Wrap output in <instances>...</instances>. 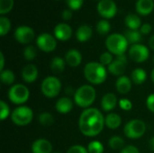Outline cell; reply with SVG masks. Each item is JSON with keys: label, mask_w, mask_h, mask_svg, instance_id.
<instances>
[{"label": "cell", "mask_w": 154, "mask_h": 153, "mask_svg": "<svg viewBox=\"0 0 154 153\" xmlns=\"http://www.w3.org/2000/svg\"><path fill=\"white\" fill-rule=\"evenodd\" d=\"M149 147H150V149H151L152 151H154V136L149 141Z\"/></svg>", "instance_id": "47"}, {"label": "cell", "mask_w": 154, "mask_h": 153, "mask_svg": "<svg viewBox=\"0 0 154 153\" xmlns=\"http://www.w3.org/2000/svg\"><path fill=\"white\" fill-rule=\"evenodd\" d=\"M114 60V58H113V54L109 51H106V52H103L100 57H99V62L104 65V66H109Z\"/></svg>", "instance_id": "36"}, {"label": "cell", "mask_w": 154, "mask_h": 153, "mask_svg": "<svg viewBox=\"0 0 154 153\" xmlns=\"http://www.w3.org/2000/svg\"><path fill=\"white\" fill-rule=\"evenodd\" d=\"M108 145L111 149L116 151V150H121L125 148V141L121 136L118 135H114L112 136L109 141H108Z\"/></svg>", "instance_id": "28"}, {"label": "cell", "mask_w": 154, "mask_h": 153, "mask_svg": "<svg viewBox=\"0 0 154 153\" xmlns=\"http://www.w3.org/2000/svg\"><path fill=\"white\" fill-rule=\"evenodd\" d=\"M125 36L128 42L131 43L132 45L138 44L142 40V33L138 30H128L125 32Z\"/></svg>", "instance_id": "27"}, {"label": "cell", "mask_w": 154, "mask_h": 153, "mask_svg": "<svg viewBox=\"0 0 154 153\" xmlns=\"http://www.w3.org/2000/svg\"><path fill=\"white\" fill-rule=\"evenodd\" d=\"M84 77L91 84L100 85L107 78V70L100 62L91 61L86 64L84 68Z\"/></svg>", "instance_id": "2"}, {"label": "cell", "mask_w": 154, "mask_h": 153, "mask_svg": "<svg viewBox=\"0 0 154 153\" xmlns=\"http://www.w3.org/2000/svg\"><path fill=\"white\" fill-rule=\"evenodd\" d=\"M65 61L69 66L72 68H77L80 65L82 61V55L78 50L70 49L65 54Z\"/></svg>", "instance_id": "16"}, {"label": "cell", "mask_w": 154, "mask_h": 153, "mask_svg": "<svg viewBox=\"0 0 154 153\" xmlns=\"http://www.w3.org/2000/svg\"><path fill=\"white\" fill-rule=\"evenodd\" d=\"M14 7V0H0V14H8Z\"/></svg>", "instance_id": "34"}, {"label": "cell", "mask_w": 154, "mask_h": 153, "mask_svg": "<svg viewBox=\"0 0 154 153\" xmlns=\"http://www.w3.org/2000/svg\"><path fill=\"white\" fill-rule=\"evenodd\" d=\"M0 109H1L0 110V119H1V121H4L9 116V114H10L9 106L4 100L0 101Z\"/></svg>", "instance_id": "37"}, {"label": "cell", "mask_w": 154, "mask_h": 153, "mask_svg": "<svg viewBox=\"0 0 154 153\" xmlns=\"http://www.w3.org/2000/svg\"><path fill=\"white\" fill-rule=\"evenodd\" d=\"M38 120H39V123L43 126H51L54 124L53 115L48 112H44V113L40 114Z\"/></svg>", "instance_id": "30"}, {"label": "cell", "mask_w": 154, "mask_h": 153, "mask_svg": "<svg viewBox=\"0 0 154 153\" xmlns=\"http://www.w3.org/2000/svg\"><path fill=\"white\" fill-rule=\"evenodd\" d=\"M0 78L2 83L5 85H12L14 82L15 76L14 72L10 69H4L0 73Z\"/></svg>", "instance_id": "29"}, {"label": "cell", "mask_w": 154, "mask_h": 153, "mask_svg": "<svg viewBox=\"0 0 154 153\" xmlns=\"http://www.w3.org/2000/svg\"><path fill=\"white\" fill-rule=\"evenodd\" d=\"M61 89V82L55 76H49L41 84V91L48 98L56 97Z\"/></svg>", "instance_id": "5"}, {"label": "cell", "mask_w": 154, "mask_h": 153, "mask_svg": "<svg viewBox=\"0 0 154 153\" xmlns=\"http://www.w3.org/2000/svg\"><path fill=\"white\" fill-rule=\"evenodd\" d=\"M152 27L150 23H143L142 24L141 28H140V32L142 34H149L152 31Z\"/></svg>", "instance_id": "43"}, {"label": "cell", "mask_w": 154, "mask_h": 153, "mask_svg": "<svg viewBox=\"0 0 154 153\" xmlns=\"http://www.w3.org/2000/svg\"><path fill=\"white\" fill-rule=\"evenodd\" d=\"M72 15H73L72 10H70V9H64V10L62 11V14H61V17H62V19L65 20V21L70 20L71 17H72Z\"/></svg>", "instance_id": "44"}, {"label": "cell", "mask_w": 154, "mask_h": 153, "mask_svg": "<svg viewBox=\"0 0 154 153\" xmlns=\"http://www.w3.org/2000/svg\"><path fill=\"white\" fill-rule=\"evenodd\" d=\"M37 56L36 49L32 45H28L23 50V57L27 60H32Z\"/></svg>", "instance_id": "35"}, {"label": "cell", "mask_w": 154, "mask_h": 153, "mask_svg": "<svg viewBox=\"0 0 154 153\" xmlns=\"http://www.w3.org/2000/svg\"><path fill=\"white\" fill-rule=\"evenodd\" d=\"M52 144L46 139L41 138L35 140L32 144V153H51Z\"/></svg>", "instance_id": "15"}, {"label": "cell", "mask_w": 154, "mask_h": 153, "mask_svg": "<svg viewBox=\"0 0 154 153\" xmlns=\"http://www.w3.org/2000/svg\"><path fill=\"white\" fill-rule=\"evenodd\" d=\"M127 59L125 54L116 56V59L108 66V72L113 76H123L126 69Z\"/></svg>", "instance_id": "13"}, {"label": "cell", "mask_w": 154, "mask_h": 153, "mask_svg": "<svg viewBox=\"0 0 154 153\" xmlns=\"http://www.w3.org/2000/svg\"><path fill=\"white\" fill-rule=\"evenodd\" d=\"M67 153H88V149H86L84 146L76 144V145L71 146L68 150Z\"/></svg>", "instance_id": "40"}, {"label": "cell", "mask_w": 154, "mask_h": 153, "mask_svg": "<svg viewBox=\"0 0 154 153\" xmlns=\"http://www.w3.org/2000/svg\"><path fill=\"white\" fill-rule=\"evenodd\" d=\"M33 118V112L29 106H21L11 113V120L17 126L28 125Z\"/></svg>", "instance_id": "6"}, {"label": "cell", "mask_w": 154, "mask_h": 153, "mask_svg": "<svg viewBox=\"0 0 154 153\" xmlns=\"http://www.w3.org/2000/svg\"><path fill=\"white\" fill-rule=\"evenodd\" d=\"M147 78V73L146 71L142 68H137L133 70L131 74V80L136 85H141L146 81Z\"/></svg>", "instance_id": "25"}, {"label": "cell", "mask_w": 154, "mask_h": 153, "mask_svg": "<svg viewBox=\"0 0 154 153\" xmlns=\"http://www.w3.org/2000/svg\"><path fill=\"white\" fill-rule=\"evenodd\" d=\"M88 153H103L104 145L98 141H92L88 145Z\"/></svg>", "instance_id": "33"}, {"label": "cell", "mask_w": 154, "mask_h": 153, "mask_svg": "<svg viewBox=\"0 0 154 153\" xmlns=\"http://www.w3.org/2000/svg\"><path fill=\"white\" fill-rule=\"evenodd\" d=\"M120 153H140L139 149L136 148L134 145H128V146H125L124 149H122Z\"/></svg>", "instance_id": "42"}, {"label": "cell", "mask_w": 154, "mask_h": 153, "mask_svg": "<svg viewBox=\"0 0 154 153\" xmlns=\"http://www.w3.org/2000/svg\"><path fill=\"white\" fill-rule=\"evenodd\" d=\"M119 106L124 111H130L133 108L132 101L127 98H122L119 100Z\"/></svg>", "instance_id": "39"}, {"label": "cell", "mask_w": 154, "mask_h": 153, "mask_svg": "<svg viewBox=\"0 0 154 153\" xmlns=\"http://www.w3.org/2000/svg\"><path fill=\"white\" fill-rule=\"evenodd\" d=\"M151 78H152V82L154 83V69H152V74H151Z\"/></svg>", "instance_id": "48"}, {"label": "cell", "mask_w": 154, "mask_h": 153, "mask_svg": "<svg viewBox=\"0 0 154 153\" xmlns=\"http://www.w3.org/2000/svg\"><path fill=\"white\" fill-rule=\"evenodd\" d=\"M154 8L153 0H137L135 4V9L138 14L142 15L150 14Z\"/></svg>", "instance_id": "19"}, {"label": "cell", "mask_w": 154, "mask_h": 153, "mask_svg": "<svg viewBox=\"0 0 154 153\" xmlns=\"http://www.w3.org/2000/svg\"><path fill=\"white\" fill-rule=\"evenodd\" d=\"M54 153H60V152H54Z\"/></svg>", "instance_id": "49"}, {"label": "cell", "mask_w": 154, "mask_h": 153, "mask_svg": "<svg viewBox=\"0 0 154 153\" xmlns=\"http://www.w3.org/2000/svg\"><path fill=\"white\" fill-rule=\"evenodd\" d=\"M92 33H93V31L89 25L82 24L78 28L76 32V38L79 41L85 42V41H88L92 37Z\"/></svg>", "instance_id": "22"}, {"label": "cell", "mask_w": 154, "mask_h": 153, "mask_svg": "<svg viewBox=\"0 0 154 153\" xmlns=\"http://www.w3.org/2000/svg\"><path fill=\"white\" fill-rule=\"evenodd\" d=\"M30 97V91L23 84H15L12 86L8 91L9 100L15 105H22L27 102Z\"/></svg>", "instance_id": "8"}, {"label": "cell", "mask_w": 154, "mask_h": 153, "mask_svg": "<svg viewBox=\"0 0 154 153\" xmlns=\"http://www.w3.org/2000/svg\"><path fill=\"white\" fill-rule=\"evenodd\" d=\"M146 132V124L140 119H134L129 121L124 128L125 135L132 140L141 138Z\"/></svg>", "instance_id": "7"}, {"label": "cell", "mask_w": 154, "mask_h": 153, "mask_svg": "<svg viewBox=\"0 0 154 153\" xmlns=\"http://www.w3.org/2000/svg\"><path fill=\"white\" fill-rule=\"evenodd\" d=\"M66 3L70 10H79L81 8L84 0H66Z\"/></svg>", "instance_id": "38"}, {"label": "cell", "mask_w": 154, "mask_h": 153, "mask_svg": "<svg viewBox=\"0 0 154 153\" xmlns=\"http://www.w3.org/2000/svg\"><path fill=\"white\" fill-rule=\"evenodd\" d=\"M153 61H154V57H153Z\"/></svg>", "instance_id": "50"}, {"label": "cell", "mask_w": 154, "mask_h": 153, "mask_svg": "<svg viewBox=\"0 0 154 153\" xmlns=\"http://www.w3.org/2000/svg\"><path fill=\"white\" fill-rule=\"evenodd\" d=\"M146 106L151 112L154 113V94H151L147 97V99H146Z\"/></svg>", "instance_id": "41"}, {"label": "cell", "mask_w": 154, "mask_h": 153, "mask_svg": "<svg viewBox=\"0 0 154 153\" xmlns=\"http://www.w3.org/2000/svg\"><path fill=\"white\" fill-rule=\"evenodd\" d=\"M36 44L37 47L44 51V52H51L53 51L56 49L57 46V41L54 36L48 32L41 33L37 39H36Z\"/></svg>", "instance_id": "10"}, {"label": "cell", "mask_w": 154, "mask_h": 153, "mask_svg": "<svg viewBox=\"0 0 154 153\" xmlns=\"http://www.w3.org/2000/svg\"><path fill=\"white\" fill-rule=\"evenodd\" d=\"M99 1H100V0H99Z\"/></svg>", "instance_id": "51"}, {"label": "cell", "mask_w": 154, "mask_h": 153, "mask_svg": "<svg viewBox=\"0 0 154 153\" xmlns=\"http://www.w3.org/2000/svg\"><path fill=\"white\" fill-rule=\"evenodd\" d=\"M116 90L120 94H127L132 89V80L127 76H121L116 82Z\"/></svg>", "instance_id": "21"}, {"label": "cell", "mask_w": 154, "mask_h": 153, "mask_svg": "<svg viewBox=\"0 0 154 153\" xmlns=\"http://www.w3.org/2000/svg\"><path fill=\"white\" fill-rule=\"evenodd\" d=\"M10 29H11L10 20L5 16L1 15L0 16V35L5 36L10 31Z\"/></svg>", "instance_id": "32"}, {"label": "cell", "mask_w": 154, "mask_h": 153, "mask_svg": "<svg viewBox=\"0 0 154 153\" xmlns=\"http://www.w3.org/2000/svg\"><path fill=\"white\" fill-rule=\"evenodd\" d=\"M97 9L98 14L106 19L113 18L117 13L116 4L113 0H100Z\"/></svg>", "instance_id": "11"}, {"label": "cell", "mask_w": 154, "mask_h": 153, "mask_svg": "<svg viewBox=\"0 0 154 153\" xmlns=\"http://www.w3.org/2000/svg\"><path fill=\"white\" fill-rule=\"evenodd\" d=\"M111 30L110 23L107 20H100L97 24V32L101 35L107 34Z\"/></svg>", "instance_id": "31"}, {"label": "cell", "mask_w": 154, "mask_h": 153, "mask_svg": "<svg viewBox=\"0 0 154 153\" xmlns=\"http://www.w3.org/2000/svg\"><path fill=\"white\" fill-rule=\"evenodd\" d=\"M128 54L133 61L137 63H142L148 60L150 56V51L146 46L138 43V44H134L130 47Z\"/></svg>", "instance_id": "9"}, {"label": "cell", "mask_w": 154, "mask_h": 153, "mask_svg": "<svg viewBox=\"0 0 154 153\" xmlns=\"http://www.w3.org/2000/svg\"><path fill=\"white\" fill-rule=\"evenodd\" d=\"M65 64L66 61L60 57H55L52 59L51 62V69L55 74L62 73L65 69Z\"/></svg>", "instance_id": "26"}, {"label": "cell", "mask_w": 154, "mask_h": 153, "mask_svg": "<svg viewBox=\"0 0 154 153\" xmlns=\"http://www.w3.org/2000/svg\"><path fill=\"white\" fill-rule=\"evenodd\" d=\"M125 23L129 28V30H138L142 26L141 19L138 15L134 14H127L125 18Z\"/></svg>", "instance_id": "24"}, {"label": "cell", "mask_w": 154, "mask_h": 153, "mask_svg": "<svg viewBox=\"0 0 154 153\" xmlns=\"http://www.w3.org/2000/svg\"><path fill=\"white\" fill-rule=\"evenodd\" d=\"M105 126V118L101 112L97 108L85 109L79 120V128L81 133L88 137L98 135Z\"/></svg>", "instance_id": "1"}, {"label": "cell", "mask_w": 154, "mask_h": 153, "mask_svg": "<svg viewBox=\"0 0 154 153\" xmlns=\"http://www.w3.org/2000/svg\"><path fill=\"white\" fill-rule=\"evenodd\" d=\"M73 108V103L72 100L67 96L60 97L55 104V109L60 114H68L69 113Z\"/></svg>", "instance_id": "20"}, {"label": "cell", "mask_w": 154, "mask_h": 153, "mask_svg": "<svg viewBox=\"0 0 154 153\" xmlns=\"http://www.w3.org/2000/svg\"><path fill=\"white\" fill-rule=\"evenodd\" d=\"M128 41L125 36L121 33H112L106 40V47L109 52L114 55L120 56L125 54L128 48Z\"/></svg>", "instance_id": "4"}, {"label": "cell", "mask_w": 154, "mask_h": 153, "mask_svg": "<svg viewBox=\"0 0 154 153\" xmlns=\"http://www.w3.org/2000/svg\"><path fill=\"white\" fill-rule=\"evenodd\" d=\"M22 78L26 83H32L38 78V69L33 64L26 65L22 70Z\"/></svg>", "instance_id": "17"}, {"label": "cell", "mask_w": 154, "mask_h": 153, "mask_svg": "<svg viewBox=\"0 0 154 153\" xmlns=\"http://www.w3.org/2000/svg\"><path fill=\"white\" fill-rule=\"evenodd\" d=\"M101 107L106 112H110L117 105V97L114 93H107L104 95V96L101 99Z\"/></svg>", "instance_id": "18"}, {"label": "cell", "mask_w": 154, "mask_h": 153, "mask_svg": "<svg viewBox=\"0 0 154 153\" xmlns=\"http://www.w3.org/2000/svg\"><path fill=\"white\" fill-rule=\"evenodd\" d=\"M0 60H1V63H0V70H4V67H5V57H4V54L3 52H0Z\"/></svg>", "instance_id": "45"}, {"label": "cell", "mask_w": 154, "mask_h": 153, "mask_svg": "<svg viewBox=\"0 0 154 153\" xmlns=\"http://www.w3.org/2000/svg\"><path fill=\"white\" fill-rule=\"evenodd\" d=\"M149 46L152 50H154V35H152L149 40Z\"/></svg>", "instance_id": "46"}, {"label": "cell", "mask_w": 154, "mask_h": 153, "mask_svg": "<svg viewBox=\"0 0 154 153\" xmlns=\"http://www.w3.org/2000/svg\"><path fill=\"white\" fill-rule=\"evenodd\" d=\"M54 36L59 41H66L71 38L72 29L68 23H58L54 27Z\"/></svg>", "instance_id": "14"}, {"label": "cell", "mask_w": 154, "mask_h": 153, "mask_svg": "<svg viewBox=\"0 0 154 153\" xmlns=\"http://www.w3.org/2000/svg\"><path fill=\"white\" fill-rule=\"evenodd\" d=\"M14 36L19 43L28 44L34 39L35 33L31 27L26 25H21L15 29Z\"/></svg>", "instance_id": "12"}, {"label": "cell", "mask_w": 154, "mask_h": 153, "mask_svg": "<svg viewBox=\"0 0 154 153\" xmlns=\"http://www.w3.org/2000/svg\"><path fill=\"white\" fill-rule=\"evenodd\" d=\"M97 92L91 85H83L74 93V102L82 108H88L96 100Z\"/></svg>", "instance_id": "3"}, {"label": "cell", "mask_w": 154, "mask_h": 153, "mask_svg": "<svg viewBox=\"0 0 154 153\" xmlns=\"http://www.w3.org/2000/svg\"><path fill=\"white\" fill-rule=\"evenodd\" d=\"M122 124V118L116 113H110L105 117V125L112 130L117 129Z\"/></svg>", "instance_id": "23"}]
</instances>
